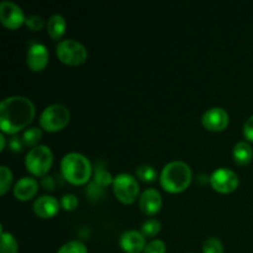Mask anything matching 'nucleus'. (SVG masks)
Masks as SVG:
<instances>
[{
  "label": "nucleus",
  "instance_id": "f257e3e1",
  "mask_svg": "<svg viewBox=\"0 0 253 253\" xmlns=\"http://www.w3.org/2000/svg\"><path fill=\"white\" fill-rule=\"evenodd\" d=\"M35 105L31 99L12 95L0 103V127L4 133L15 135L26 127L34 119Z\"/></svg>",
  "mask_w": 253,
  "mask_h": 253
},
{
  "label": "nucleus",
  "instance_id": "f03ea898",
  "mask_svg": "<svg viewBox=\"0 0 253 253\" xmlns=\"http://www.w3.org/2000/svg\"><path fill=\"white\" fill-rule=\"evenodd\" d=\"M192 169L183 161H172L163 167L160 182L163 189L169 193H179L187 189L192 182Z\"/></svg>",
  "mask_w": 253,
  "mask_h": 253
},
{
  "label": "nucleus",
  "instance_id": "7ed1b4c3",
  "mask_svg": "<svg viewBox=\"0 0 253 253\" xmlns=\"http://www.w3.org/2000/svg\"><path fill=\"white\" fill-rule=\"evenodd\" d=\"M62 175L73 184H84L90 178L93 167L88 157L79 152H69L61 161Z\"/></svg>",
  "mask_w": 253,
  "mask_h": 253
},
{
  "label": "nucleus",
  "instance_id": "20e7f679",
  "mask_svg": "<svg viewBox=\"0 0 253 253\" xmlns=\"http://www.w3.org/2000/svg\"><path fill=\"white\" fill-rule=\"evenodd\" d=\"M53 162V153L46 145H37L27 152L25 165L29 172L35 175H44Z\"/></svg>",
  "mask_w": 253,
  "mask_h": 253
},
{
  "label": "nucleus",
  "instance_id": "39448f33",
  "mask_svg": "<svg viewBox=\"0 0 253 253\" xmlns=\"http://www.w3.org/2000/svg\"><path fill=\"white\" fill-rule=\"evenodd\" d=\"M71 113L63 104H52L46 106L40 115V125L49 132L59 131L69 123Z\"/></svg>",
  "mask_w": 253,
  "mask_h": 253
},
{
  "label": "nucleus",
  "instance_id": "423d86ee",
  "mask_svg": "<svg viewBox=\"0 0 253 253\" xmlns=\"http://www.w3.org/2000/svg\"><path fill=\"white\" fill-rule=\"evenodd\" d=\"M57 57L63 63L71 64V66H78L86 59L88 52L86 48L79 41L73 39L62 40L56 47Z\"/></svg>",
  "mask_w": 253,
  "mask_h": 253
},
{
  "label": "nucleus",
  "instance_id": "0eeeda50",
  "mask_svg": "<svg viewBox=\"0 0 253 253\" xmlns=\"http://www.w3.org/2000/svg\"><path fill=\"white\" fill-rule=\"evenodd\" d=\"M113 187L116 198L125 204L135 202L140 190L137 179L130 173H119L115 175Z\"/></svg>",
  "mask_w": 253,
  "mask_h": 253
},
{
  "label": "nucleus",
  "instance_id": "6e6552de",
  "mask_svg": "<svg viewBox=\"0 0 253 253\" xmlns=\"http://www.w3.org/2000/svg\"><path fill=\"white\" fill-rule=\"evenodd\" d=\"M209 182L219 193H231L239 185V175L229 168H217L210 174Z\"/></svg>",
  "mask_w": 253,
  "mask_h": 253
},
{
  "label": "nucleus",
  "instance_id": "1a4fd4ad",
  "mask_svg": "<svg viewBox=\"0 0 253 253\" xmlns=\"http://www.w3.org/2000/svg\"><path fill=\"white\" fill-rule=\"evenodd\" d=\"M24 11L14 1L2 0L0 2V21L7 29H17L25 22Z\"/></svg>",
  "mask_w": 253,
  "mask_h": 253
},
{
  "label": "nucleus",
  "instance_id": "9d476101",
  "mask_svg": "<svg viewBox=\"0 0 253 253\" xmlns=\"http://www.w3.org/2000/svg\"><path fill=\"white\" fill-rule=\"evenodd\" d=\"M202 123L210 131H221L229 125V114L220 106L210 108L203 114Z\"/></svg>",
  "mask_w": 253,
  "mask_h": 253
},
{
  "label": "nucleus",
  "instance_id": "9b49d317",
  "mask_svg": "<svg viewBox=\"0 0 253 253\" xmlns=\"http://www.w3.org/2000/svg\"><path fill=\"white\" fill-rule=\"evenodd\" d=\"M48 49L42 43H32L27 49L26 62L30 69L35 72L42 71L48 63Z\"/></svg>",
  "mask_w": 253,
  "mask_h": 253
},
{
  "label": "nucleus",
  "instance_id": "f8f14e48",
  "mask_svg": "<svg viewBox=\"0 0 253 253\" xmlns=\"http://www.w3.org/2000/svg\"><path fill=\"white\" fill-rule=\"evenodd\" d=\"M120 246L126 253H140L145 251V235L137 230H127L120 236Z\"/></svg>",
  "mask_w": 253,
  "mask_h": 253
},
{
  "label": "nucleus",
  "instance_id": "ddd939ff",
  "mask_svg": "<svg viewBox=\"0 0 253 253\" xmlns=\"http://www.w3.org/2000/svg\"><path fill=\"white\" fill-rule=\"evenodd\" d=\"M140 209L145 214L153 215L160 211L162 207V197L161 193L155 188H147L140 197Z\"/></svg>",
  "mask_w": 253,
  "mask_h": 253
},
{
  "label": "nucleus",
  "instance_id": "4468645a",
  "mask_svg": "<svg viewBox=\"0 0 253 253\" xmlns=\"http://www.w3.org/2000/svg\"><path fill=\"white\" fill-rule=\"evenodd\" d=\"M34 211L40 217H52L59 210V202L52 195H41L34 202Z\"/></svg>",
  "mask_w": 253,
  "mask_h": 253
},
{
  "label": "nucleus",
  "instance_id": "2eb2a0df",
  "mask_svg": "<svg viewBox=\"0 0 253 253\" xmlns=\"http://www.w3.org/2000/svg\"><path fill=\"white\" fill-rule=\"evenodd\" d=\"M39 190V182L32 177H22L14 187V195L19 200H29Z\"/></svg>",
  "mask_w": 253,
  "mask_h": 253
},
{
  "label": "nucleus",
  "instance_id": "dca6fc26",
  "mask_svg": "<svg viewBox=\"0 0 253 253\" xmlns=\"http://www.w3.org/2000/svg\"><path fill=\"white\" fill-rule=\"evenodd\" d=\"M232 155H234V160L237 165H249L252 161L253 157V150L247 141H239V142L235 145L234 151H232Z\"/></svg>",
  "mask_w": 253,
  "mask_h": 253
},
{
  "label": "nucleus",
  "instance_id": "f3484780",
  "mask_svg": "<svg viewBox=\"0 0 253 253\" xmlns=\"http://www.w3.org/2000/svg\"><path fill=\"white\" fill-rule=\"evenodd\" d=\"M66 20L61 14H53L47 21V32L53 40H58L66 31Z\"/></svg>",
  "mask_w": 253,
  "mask_h": 253
},
{
  "label": "nucleus",
  "instance_id": "a211bd4d",
  "mask_svg": "<svg viewBox=\"0 0 253 253\" xmlns=\"http://www.w3.org/2000/svg\"><path fill=\"white\" fill-rule=\"evenodd\" d=\"M94 182L98 183L103 188H105L106 185L114 182L113 175L106 169V166L103 161H98L95 163V167H94Z\"/></svg>",
  "mask_w": 253,
  "mask_h": 253
},
{
  "label": "nucleus",
  "instance_id": "6ab92c4d",
  "mask_svg": "<svg viewBox=\"0 0 253 253\" xmlns=\"http://www.w3.org/2000/svg\"><path fill=\"white\" fill-rule=\"evenodd\" d=\"M0 251L1 253H17L19 245L14 235L5 232L1 230V242H0Z\"/></svg>",
  "mask_w": 253,
  "mask_h": 253
},
{
  "label": "nucleus",
  "instance_id": "aec40b11",
  "mask_svg": "<svg viewBox=\"0 0 253 253\" xmlns=\"http://www.w3.org/2000/svg\"><path fill=\"white\" fill-rule=\"evenodd\" d=\"M42 131L39 127H30L26 128L22 133V141L25 146H37L36 143L41 140Z\"/></svg>",
  "mask_w": 253,
  "mask_h": 253
},
{
  "label": "nucleus",
  "instance_id": "412c9836",
  "mask_svg": "<svg viewBox=\"0 0 253 253\" xmlns=\"http://www.w3.org/2000/svg\"><path fill=\"white\" fill-rule=\"evenodd\" d=\"M57 253H88L85 245L78 240H72L59 247Z\"/></svg>",
  "mask_w": 253,
  "mask_h": 253
},
{
  "label": "nucleus",
  "instance_id": "4be33fe9",
  "mask_svg": "<svg viewBox=\"0 0 253 253\" xmlns=\"http://www.w3.org/2000/svg\"><path fill=\"white\" fill-rule=\"evenodd\" d=\"M12 182V172L6 166L0 167V194H5L9 190Z\"/></svg>",
  "mask_w": 253,
  "mask_h": 253
},
{
  "label": "nucleus",
  "instance_id": "5701e85b",
  "mask_svg": "<svg viewBox=\"0 0 253 253\" xmlns=\"http://www.w3.org/2000/svg\"><path fill=\"white\" fill-rule=\"evenodd\" d=\"M136 174H137V177L140 179L145 180V182H155L156 178H157V170L152 166L142 165L140 167H137Z\"/></svg>",
  "mask_w": 253,
  "mask_h": 253
},
{
  "label": "nucleus",
  "instance_id": "b1692460",
  "mask_svg": "<svg viewBox=\"0 0 253 253\" xmlns=\"http://www.w3.org/2000/svg\"><path fill=\"white\" fill-rule=\"evenodd\" d=\"M161 231V221L157 219H148L141 226V232L145 236L152 237L156 236Z\"/></svg>",
  "mask_w": 253,
  "mask_h": 253
},
{
  "label": "nucleus",
  "instance_id": "393cba45",
  "mask_svg": "<svg viewBox=\"0 0 253 253\" xmlns=\"http://www.w3.org/2000/svg\"><path fill=\"white\" fill-rule=\"evenodd\" d=\"M203 252L204 253H224L222 242L217 237H209L205 240L203 245Z\"/></svg>",
  "mask_w": 253,
  "mask_h": 253
},
{
  "label": "nucleus",
  "instance_id": "a878e982",
  "mask_svg": "<svg viewBox=\"0 0 253 253\" xmlns=\"http://www.w3.org/2000/svg\"><path fill=\"white\" fill-rule=\"evenodd\" d=\"M25 24H26V26L29 27L30 30H32V31H39V30H41L42 27L44 26L43 19H42L40 15L36 14L29 15V16L26 17V20H25Z\"/></svg>",
  "mask_w": 253,
  "mask_h": 253
},
{
  "label": "nucleus",
  "instance_id": "bb28decb",
  "mask_svg": "<svg viewBox=\"0 0 253 253\" xmlns=\"http://www.w3.org/2000/svg\"><path fill=\"white\" fill-rule=\"evenodd\" d=\"M61 205L66 210H74L78 207V198L73 193H67L61 198Z\"/></svg>",
  "mask_w": 253,
  "mask_h": 253
},
{
  "label": "nucleus",
  "instance_id": "cd10ccee",
  "mask_svg": "<svg viewBox=\"0 0 253 253\" xmlns=\"http://www.w3.org/2000/svg\"><path fill=\"white\" fill-rule=\"evenodd\" d=\"M143 253H166V244L162 240H152L145 247Z\"/></svg>",
  "mask_w": 253,
  "mask_h": 253
},
{
  "label": "nucleus",
  "instance_id": "c85d7f7f",
  "mask_svg": "<svg viewBox=\"0 0 253 253\" xmlns=\"http://www.w3.org/2000/svg\"><path fill=\"white\" fill-rule=\"evenodd\" d=\"M86 193H88L89 197H91L93 199H96V198H100L104 194V188L93 180L91 183H89Z\"/></svg>",
  "mask_w": 253,
  "mask_h": 253
},
{
  "label": "nucleus",
  "instance_id": "c756f323",
  "mask_svg": "<svg viewBox=\"0 0 253 253\" xmlns=\"http://www.w3.org/2000/svg\"><path fill=\"white\" fill-rule=\"evenodd\" d=\"M24 141H22V137H19V136L14 135L9 141V147L10 150L14 151V152H20L24 147Z\"/></svg>",
  "mask_w": 253,
  "mask_h": 253
},
{
  "label": "nucleus",
  "instance_id": "7c9ffc66",
  "mask_svg": "<svg viewBox=\"0 0 253 253\" xmlns=\"http://www.w3.org/2000/svg\"><path fill=\"white\" fill-rule=\"evenodd\" d=\"M244 135L249 141L253 142V115L250 116L244 125Z\"/></svg>",
  "mask_w": 253,
  "mask_h": 253
},
{
  "label": "nucleus",
  "instance_id": "2f4dec72",
  "mask_svg": "<svg viewBox=\"0 0 253 253\" xmlns=\"http://www.w3.org/2000/svg\"><path fill=\"white\" fill-rule=\"evenodd\" d=\"M41 184L44 189L53 190L54 189V180L52 177H43L41 180Z\"/></svg>",
  "mask_w": 253,
  "mask_h": 253
},
{
  "label": "nucleus",
  "instance_id": "473e14b6",
  "mask_svg": "<svg viewBox=\"0 0 253 253\" xmlns=\"http://www.w3.org/2000/svg\"><path fill=\"white\" fill-rule=\"evenodd\" d=\"M5 148V136L4 132L0 133V150H4Z\"/></svg>",
  "mask_w": 253,
  "mask_h": 253
}]
</instances>
